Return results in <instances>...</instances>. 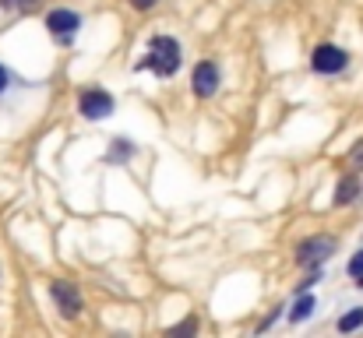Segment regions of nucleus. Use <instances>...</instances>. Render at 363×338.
<instances>
[{"mask_svg":"<svg viewBox=\"0 0 363 338\" xmlns=\"http://www.w3.org/2000/svg\"><path fill=\"white\" fill-rule=\"evenodd\" d=\"M141 67H152V71L162 74V78L177 74V71H180V43L169 39V35H155V39L148 43V57L141 60Z\"/></svg>","mask_w":363,"mask_h":338,"instance_id":"f257e3e1","label":"nucleus"},{"mask_svg":"<svg viewBox=\"0 0 363 338\" xmlns=\"http://www.w3.org/2000/svg\"><path fill=\"white\" fill-rule=\"evenodd\" d=\"M335 240L332 236H311V240H303L300 247H296V264H303V268H318L321 261H328L332 254H335Z\"/></svg>","mask_w":363,"mask_h":338,"instance_id":"f03ea898","label":"nucleus"},{"mask_svg":"<svg viewBox=\"0 0 363 338\" xmlns=\"http://www.w3.org/2000/svg\"><path fill=\"white\" fill-rule=\"evenodd\" d=\"M311 64H314V71L318 74H339L346 64H350V57H346V50H339V46H318L314 50V57H311Z\"/></svg>","mask_w":363,"mask_h":338,"instance_id":"7ed1b4c3","label":"nucleus"},{"mask_svg":"<svg viewBox=\"0 0 363 338\" xmlns=\"http://www.w3.org/2000/svg\"><path fill=\"white\" fill-rule=\"evenodd\" d=\"M110 113H113V96H110V92H103V89L82 92V116H85V120H103V116H110Z\"/></svg>","mask_w":363,"mask_h":338,"instance_id":"20e7f679","label":"nucleus"},{"mask_svg":"<svg viewBox=\"0 0 363 338\" xmlns=\"http://www.w3.org/2000/svg\"><path fill=\"white\" fill-rule=\"evenodd\" d=\"M50 293H53V300H57V307H60L64 317H78V314H82V296H78V289H74L71 282L57 278V282L50 286Z\"/></svg>","mask_w":363,"mask_h":338,"instance_id":"39448f33","label":"nucleus"},{"mask_svg":"<svg viewBox=\"0 0 363 338\" xmlns=\"http://www.w3.org/2000/svg\"><path fill=\"white\" fill-rule=\"evenodd\" d=\"M194 92H198L201 99H208V96L219 92V67H216L212 60H201V64L194 67Z\"/></svg>","mask_w":363,"mask_h":338,"instance_id":"423d86ee","label":"nucleus"},{"mask_svg":"<svg viewBox=\"0 0 363 338\" xmlns=\"http://www.w3.org/2000/svg\"><path fill=\"white\" fill-rule=\"evenodd\" d=\"M46 28H50V32H57L60 39H67L71 32H78V28H82V18H78L74 11H64V7H60V11H50Z\"/></svg>","mask_w":363,"mask_h":338,"instance_id":"0eeeda50","label":"nucleus"},{"mask_svg":"<svg viewBox=\"0 0 363 338\" xmlns=\"http://www.w3.org/2000/svg\"><path fill=\"white\" fill-rule=\"evenodd\" d=\"M360 198V176H342L335 187V205H353Z\"/></svg>","mask_w":363,"mask_h":338,"instance_id":"6e6552de","label":"nucleus"},{"mask_svg":"<svg viewBox=\"0 0 363 338\" xmlns=\"http://www.w3.org/2000/svg\"><path fill=\"white\" fill-rule=\"evenodd\" d=\"M311 314H314V296H307V293L296 296V303H293V310H289V321L300 325V321H307Z\"/></svg>","mask_w":363,"mask_h":338,"instance_id":"1a4fd4ad","label":"nucleus"},{"mask_svg":"<svg viewBox=\"0 0 363 338\" xmlns=\"http://www.w3.org/2000/svg\"><path fill=\"white\" fill-rule=\"evenodd\" d=\"M357 328H363V307L342 314V321H339V332H357Z\"/></svg>","mask_w":363,"mask_h":338,"instance_id":"9d476101","label":"nucleus"},{"mask_svg":"<svg viewBox=\"0 0 363 338\" xmlns=\"http://www.w3.org/2000/svg\"><path fill=\"white\" fill-rule=\"evenodd\" d=\"M130 152H134V145H130V141H123V137H117V145H113V152H110V159L117 162V159H127Z\"/></svg>","mask_w":363,"mask_h":338,"instance_id":"9b49d317","label":"nucleus"},{"mask_svg":"<svg viewBox=\"0 0 363 338\" xmlns=\"http://www.w3.org/2000/svg\"><path fill=\"white\" fill-rule=\"evenodd\" d=\"M194 332H198V321H194V317H187L184 325H177V328H173V335H194Z\"/></svg>","mask_w":363,"mask_h":338,"instance_id":"f8f14e48","label":"nucleus"},{"mask_svg":"<svg viewBox=\"0 0 363 338\" xmlns=\"http://www.w3.org/2000/svg\"><path fill=\"white\" fill-rule=\"evenodd\" d=\"M350 162H353L357 169H363V141L357 145V148H353V152H350Z\"/></svg>","mask_w":363,"mask_h":338,"instance_id":"ddd939ff","label":"nucleus"},{"mask_svg":"<svg viewBox=\"0 0 363 338\" xmlns=\"http://www.w3.org/2000/svg\"><path fill=\"white\" fill-rule=\"evenodd\" d=\"M350 275H363V250L353 257V261H350Z\"/></svg>","mask_w":363,"mask_h":338,"instance_id":"4468645a","label":"nucleus"},{"mask_svg":"<svg viewBox=\"0 0 363 338\" xmlns=\"http://www.w3.org/2000/svg\"><path fill=\"white\" fill-rule=\"evenodd\" d=\"M28 4H35V0H0V7H7V11L11 7H28Z\"/></svg>","mask_w":363,"mask_h":338,"instance_id":"2eb2a0df","label":"nucleus"},{"mask_svg":"<svg viewBox=\"0 0 363 338\" xmlns=\"http://www.w3.org/2000/svg\"><path fill=\"white\" fill-rule=\"evenodd\" d=\"M130 4H134V7H138V11H148V7H152V4H155V0H130Z\"/></svg>","mask_w":363,"mask_h":338,"instance_id":"dca6fc26","label":"nucleus"},{"mask_svg":"<svg viewBox=\"0 0 363 338\" xmlns=\"http://www.w3.org/2000/svg\"><path fill=\"white\" fill-rule=\"evenodd\" d=\"M4 85H7V71L0 67V92H4Z\"/></svg>","mask_w":363,"mask_h":338,"instance_id":"f3484780","label":"nucleus"}]
</instances>
